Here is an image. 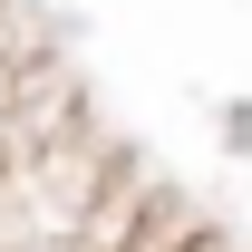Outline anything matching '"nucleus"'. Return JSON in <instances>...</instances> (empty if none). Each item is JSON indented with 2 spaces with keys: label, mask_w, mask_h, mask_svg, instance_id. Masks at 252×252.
Wrapping results in <instances>:
<instances>
[]
</instances>
